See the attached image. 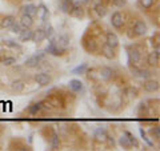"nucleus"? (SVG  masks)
<instances>
[{
    "instance_id": "obj_20",
    "label": "nucleus",
    "mask_w": 160,
    "mask_h": 151,
    "mask_svg": "<svg viewBox=\"0 0 160 151\" xmlns=\"http://www.w3.org/2000/svg\"><path fill=\"white\" fill-rule=\"evenodd\" d=\"M23 11H24L25 15H29L33 18L35 15H38V7L33 5V4H27L24 8H23Z\"/></svg>"
},
{
    "instance_id": "obj_15",
    "label": "nucleus",
    "mask_w": 160,
    "mask_h": 151,
    "mask_svg": "<svg viewBox=\"0 0 160 151\" xmlns=\"http://www.w3.org/2000/svg\"><path fill=\"white\" fill-rule=\"evenodd\" d=\"M16 22V19L13 18V16L8 15V16H4V18L2 19V23H0V26H2V28H9L13 23Z\"/></svg>"
},
{
    "instance_id": "obj_26",
    "label": "nucleus",
    "mask_w": 160,
    "mask_h": 151,
    "mask_svg": "<svg viewBox=\"0 0 160 151\" xmlns=\"http://www.w3.org/2000/svg\"><path fill=\"white\" fill-rule=\"evenodd\" d=\"M139 4L144 9H151L155 4V0H139Z\"/></svg>"
},
{
    "instance_id": "obj_4",
    "label": "nucleus",
    "mask_w": 160,
    "mask_h": 151,
    "mask_svg": "<svg viewBox=\"0 0 160 151\" xmlns=\"http://www.w3.org/2000/svg\"><path fill=\"white\" fill-rule=\"evenodd\" d=\"M132 31H133V36H143V35H145V33H147L145 23L143 22V20H139L138 19L135 22V24H133Z\"/></svg>"
},
{
    "instance_id": "obj_14",
    "label": "nucleus",
    "mask_w": 160,
    "mask_h": 151,
    "mask_svg": "<svg viewBox=\"0 0 160 151\" xmlns=\"http://www.w3.org/2000/svg\"><path fill=\"white\" fill-rule=\"evenodd\" d=\"M83 44H84V48L89 52H95L96 50H98V44H96V42L93 39H88V40L84 39Z\"/></svg>"
},
{
    "instance_id": "obj_8",
    "label": "nucleus",
    "mask_w": 160,
    "mask_h": 151,
    "mask_svg": "<svg viewBox=\"0 0 160 151\" xmlns=\"http://www.w3.org/2000/svg\"><path fill=\"white\" fill-rule=\"evenodd\" d=\"M143 88H144L147 92H155L159 90V82L158 80H153V79L145 80L144 84H143Z\"/></svg>"
},
{
    "instance_id": "obj_41",
    "label": "nucleus",
    "mask_w": 160,
    "mask_h": 151,
    "mask_svg": "<svg viewBox=\"0 0 160 151\" xmlns=\"http://www.w3.org/2000/svg\"><path fill=\"white\" fill-rule=\"evenodd\" d=\"M27 2H28V0H27Z\"/></svg>"
},
{
    "instance_id": "obj_21",
    "label": "nucleus",
    "mask_w": 160,
    "mask_h": 151,
    "mask_svg": "<svg viewBox=\"0 0 160 151\" xmlns=\"http://www.w3.org/2000/svg\"><path fill=\"white\" fill-rule=\"evenodd\" d=\"M119 145L122 146L123 149H131V147H132V143L129 142V139L127 138L125 134H123V135L119 138Z\"/></svg>"
},
{
    "instance_id": "obj_9",
    "label": "nucleus",
    "mask_w": 160,
    "mask_h": 151,
    "mask_svg": "<svg viewBox=\"0 0 160 151\" xmlns=\"http://www.w3.org/2000/svg\"><path fill=\"white\" fill-rule=\"evenodd\" d=\"M159 56H160V52H159V47L156 48V51L151 52L147 58V63L149 66H159Z\"/></svg>"
},
{
    "instance_id": "obj_16",
    "label": "nucleus",
    "mask_w": 160,
    "mask_h": 151,
    "mask_svg": "<svg viewBox=\"0 0 160 151\" xmlns=\"http://www.w3.org/2000/svg\"><path fill=\"white\" fill-rule=\"evenodd\" d=\"M107 138H108V135H107L105 130H103V129L96 130V132H95V139L98 140V142L104 143V142H107Z\"/></svg>"
},
{
    "instance_id": "obj_5",
    "label": "nucleus",
    "mask_w": 160,
    "mask_h": 151,
    "mask_svg": "<svg viewBox=\"0 0 160 151\" xmlns=\"http://www.w3.org/2000/svg\"><path fill=\"white\" fill-rule=\"evenodd\" d=\"M105 42H107V44L111 46L112 48H116V47L119 46V38H118V35H116L115 32H112V31H108V32H107V35H105Z\"/></svg>"
},
{
    "instance_id": "obj_30",
    "label": "nucleus",
    "mask_w": 160,
    "mask_h": 151,
    "mask_svg": "<svg viewBox=\"0 0 160 151\" xmlns=\"http://www.w3.org/2000/svg\"><path fill=\"white\" fill-rule=\"evenodd\" d=\"M2 63L4 66H12V64H15L16 63V59L13 58V56H5V58H3Z\"/></svg>"
},
{
    "instance_id": "obj_12",
    "label": "nucleus",
    "mask_w": 160,
    "mask_h": 151,
    "mask_svg": "<svg viewBox=\"0 0 160 151\" xmlns=\"http://www.w3.org/2000/svg\"><path fill=\"white\" fill-rule=\"evenodd\" d=\"M20 26H22V28H31V26L33 24V18L29 15H23L22 18H20Z\"/></svg>"
},
{
    "instance_id": "obj_32",
    "label": "nucleus",
    "mask_w": 160,
    "mask_h": 151,
    "mask_svg": "<svg viewBox=\"0 0 160 151\" xmlns=\"http://www.w3.org/2000/svg\"><path fill=\"white\" fill-rule=\"evenodd\" d=\"M9 28H11V31L13 32V33H19L20 31H22V26H20V23H13V24L9 27Z\"/></svg>"
},
{
    "instance_id": "obj_3",
    "label": "nucleus",
    "mask_w": 160,
    "mask_h": 151,
    "mask_svg": "<svg viewBox=\"0 0 160 151\" xmlns=\"http://www.w3.org/2000/svg\"><path fill=\"white\" fill-rule=\"evenodd\" d=\"M111 24L115 27L116 29H122L123 26H124V15L119 11L113 12L111 16Z\"/></svg>"
},
{
    "instance_id": "obj_28",
    "label": "nucleus",
    "mask_w": 160,
    "mask_h": 151,
    "mask_svg": "<svg viewBox=\"0 0 160 151\" xmlns=\"http://www.w3.org/2000/svg\"><path fill=\"white\" fill-rule=\"evenodd\" d=\"M87 70V63H83V64L78 66L76 68L72 70V74H76V75H80V74H84Z\"/></svg>"
},
{
    "instance_id": "obj_2",
    "label": "nucleus",
    "mask_w": 160,
    "mask_h": 151,
    "mask_svg": "<svg viewBox=\"0 0 160 151\" xmlns=\"http://www.w3.org/2000/svg\"><path fill=\"white\" fill-rule=\"evenodd\" d=\"M65 51H67L65 48H62V47H59L58 44H56V40H55V39H52L51 42H49L48 47L45 48V52L51 53V55H55V56L63 55V53H64Z\"/></svg>"
},
{
    "instance_id": "obj_35",
    "label": "nucleus",
    "mask_w": 160,
    "mask_h": 151,
    "mask_svg": "<svg viewBox=\"0 0 160 151\" xmlns=\"http://www.w3.org/2000/svg\"><path fill=\"white\" fill-rule=\"evenodd\" d=\"M140 135H142V138L144 139V140H145L147 143H148L149 146H152V145H153V143L151 142V140H148V138H147V135H145V132H144V130H143V129H140Z\"/></svg>"
},
{
    "instance_id": "obj_36",
    "label": "nucleus",
    "mask_w": 160,
    "mask_h": 151,
    "mask_svg": "<svg viewBox=\"0 0 160 151\" xmlns=\"http://www.w3.org/2000/svg\"><path fill=\"white\" fill-rule=\"evenodd\" d=\"M5 44H7V46H9V47H12V48H19V50H20V46H19V44H16V43L13 42V40H7Z\"/></svg>"
},
{
    "instance_id": "obj_33",
    "label": "nucleus",
    "mask_w": 160,
    "mask_h": 151,
    "mask_svg": "<svg viewBox=\"0 0 160 151\" xmlns=\"http://www.w3.org/2000/svg\"><path fill=\"white\" fill-rule=\"evenodd\" d=\"M40 107H42L43 111H49V110H52L51 102H42L40 103Z\"/></svg>"
},
{
    "instance_id": "obj_34",
    "label": "nucleus",
    "mask_w": 160,
    "mask_h": 151,
    "mask_svg": "<svg viewBox=\"0 0 160 151\" xmlns=\"http://www.w3.org/2000/svg\"><path fill=\"white\" fill-rule=\"evenodd\" d=\"M112 4L115 5V7L122 8V7H124L127 4V0H112Z\"/></svg>"
},
{
    "instance_id": "obj_19",
    "label": "nucleus",
    "mask_w": 160,
    "mask_h": 151,
    "mask_svg": "<svg viewBox=\"0 0 160 151\" xmlns=\"http://www.w3.org/2000/svg\"><path fill=\"white\" fill-rule=\"evenodd\" d=\"M51 147H52V150H59L60 149V136H59V134L55 132V131L52 132Z\"/></svg>"
},
{
    "instance_id": "obj_39",
    "label": "nucleus",
    "mask_w": 160,
    "mask_h": 151,
    "mask_svg": "<svg viewBox=\"0 0 160 151\" xmlns=\"http://www.w3.org/2000/svg\"><path fill=\"white\" fill-rule=\"evenodd\" d=\"M105 2H108V0H103V3H105Z\"/></svg>"
},
{
    "instance_id": "obj_18",
    "label": "nucleus",
    "mask_w": 160,
    "mask_h": 151,
    "mask_svg": "<svg viewBox=\"0 0 160 151\" xmlns=\"http://www.w3.org/2000/svg\"><path fill=\"white\" fill-rule=\"evenodd\" d=\"M69 87H71V90H72V91H75V92L83 91V83L80 82V80H78V79L69 80Z\"/></svg>"
},
{
    "instance_id": "obj_22",
    "label": "nucleus",
    "mask_w": 160,
    "mask_h": 151,
    "mask_svg": "<svg viewBox=\"0 0 160 151\" xmlns=\"http://www.w3.org/2000/svg\"><path fill=\"white\" fill-rule=\"evenodd\" d=\"M56 44H58L59 47H62V48H65L67 50V47H68V44H69L68 36H67V35L59 36V39H58V42H56Z\"/></svg>"
},
{
    "instance_id": "obj_29",
    "label": "nucleus",
    "mask_w": 160,
    "mask_h": 151,
    "mask_svg": "<svg viewBox=\"0 0 160 151\" xmlns=\"http://www.w3.org/2000/svg\"><path fill=\"white\" fill-rule=\"evenodd\" d=\"M39 111H42V107H40V103H35V105H32L31 107L28 108V112L31 114V115H36Z\"/></svg>"
},
{
    "instance_id": "obj_1",
    "label": "nucleus",
    "mask_w": 160,
    "mask_h": 151,
    "mask_svg": "<svg viewBox=\"0 0 160 151\" xmlns=\"http://www.w3.org/2000/svg\"><path fill=\"white\" fill-rule=\"evenodd\" d=\"M44 59V52L43 51H39L36 55H33L31 56V58H28L24 62V66L25 67H28V68H33V67H38L39 66V63L42 62V60Z\"/></svg>"
},
{
    "instance_id": "obj_17",
    "label": "nucleus",
    "mask_w": 160,
    "mask_h": 151,
    "mask_svg": "<svg viewBox=\"0 0 160 151\" xmlns=\"http://www.w3.org/2000/svg\"><path fill=\"white\" fill-rule=\"evenodd\" d=\"M113 76V70L109 68V67H104V68H102V71H100V78L104 79V80H109L112 79Z\"/></svg>"
},
{
    "instance_id": "obj_25",
    "label": "nucleus",
    "mask_w": 160,
    "mask_h": 151,
    "mask_svg": "<svg viewBox=\"0 0 160 151\" xmlns=\"http://www.w3.org/2000/svg\"><path fill=\"white\" fill-rule=\"evenodd\" d=\"M71 15L75 16V18H83V15H84V11H83L82 5H78V7H72L71 9Z\"/></svg>"
},
{
    "instance_id": "obj_37",
    "label": "nucleus",
    "mask_w": 160,
    "mask_h": 151,
    "mask_svg": "<svg viewBox=\"0 0 160 151\" xmlns=\"http://www.w3.org/2000/svg\"><path fill=\"white\" fill-rule=\"evenodd\" d=\"M44 32H45V38H49V36H51L52 33H53V28H52L51 26H48V27H47V28L44 29Z\"/></svg>"
},
{
    "instance_id": "obj_10",
    "label": "nucleus",
    "mask_w": 160,
    "mask_h": 151,
    "mask_svg": "<svg viewBox=\"0 0 160 151\" xmlns=\"http://www.w3.org/2000/svg\"><path fill=\"white\" fill-rule=\"evenodd\" d=\"M44 39H45V32H44V29H43V28H38V29H35V31H33L32 40L35 43H42Z\"/></svg>"
},
{
    "instance_id": "obj_38",
    "label": "nucleus",
    "mask_w": 160,
    "mask_h": 151,
    "mask_svg": "<svg viewBox=\"0 0 160 151\" xmlns=\"http://www.w3.org/2000/svg\"><path fill=\"white\" fill-rule=\"evenodd\" d=\"M102 3H103V0H92V8H95L96 5L102 4Z\"/></svg>"
},
{
    "instance_id": "obj_23",
    "label": "nucleus",
    "mask_w": 160,
    "mask_h": 151,
    "mask_svg": "<svg viewBox=\"0 0 160 151\" xmlns=\"http://www.w3.org/2000/svg\"><path fill=\"white\" fill-rule=\"evenodd\" d=\"M11 87H12L13 91L20 92V91H23V90H24L25 84H24V82H23V80H15V82H12Z\"/></svg>"
},
{
    "instance_id": "obj_13",
    "label": "nucleus",
    "mask_w": 160,
    "mask_h": 151,
    "mask_svg": "<svg viewBox=\"0 0 160 151\" xmlns=\"http://www.w3.org/2000/svg\"><path fill=\"white\" fill-rule=\"evenodd\" d=\"M32 33H33V31L31 28H23L22 31L19 32L20 42H29V40H32Z\"/></svg>"
},
{
    "instance_id": "obj_11",
    "label": "nucleus",
    "mask_w": 160,
    "mask_h": 151,
    "mask_svg": "<svg viewBox=\"0 0 160 151\" xmlns=\"http://www.w3.org/2000/svg\"><path fill=\"white\" fill-rule=\"evenodd\" d=\"M113 50H115V48H112L111 46H108V44L105 43V44L102 47V53H103V56H104V58H107V59H109V60L113 59V58H115V51H113Z\"/></svg>"
},
{
    "instance_id": "obj_40",
    "label": "nucleus",
    "mask_w": 160,
    "mask_h": 151,
    "mask_svg": "<svg viewBox=\"0 0 160 151\" xmlns=\"http://www.w3.org/2000/svg\"><path fill=\"white\" fill-rule=\"evenodd\" d=\"M84 2H89V0H84Z\"/></svg>"
},
{
    "instance_id": "obj_27",
    "label": "nucleus",
    "mask_w": 160,
    "mask_h": 151,
    "mask_svg": "<svg viewBox=\"0 0 160 151\" xmlns=\"http://www.w3.org/2000/svg\"><path fill=\"white\" fill-rule=\"evenodd\" d=\"M124 134L127 135V138L129 139V142L132 143V146H135V147H139V142H138V139L135 138V135H133L132 132H129V131H124Z\"/></svg>"
},
{
    "instance_id": "obj_7",
    "label": "nucleus",
    "mask_w": 160,
    "mask_h": 151,
    "mask_svg": "<svg viewBox=\"0 0 160 151\" xmlns=\"http://www.w3.org/2000/svg\"><path fill=\"white\" fill-rule=\"evenodd\" d=\"M35 80L40 86H48L49 83H51V76L45 72H40V74H36L35 75Z\"/></svg>"
},
{
    "instance_id": "obj_24",
    "label": "nucleus",
    "mask_w": 160,
    "mask_h": 151,
    "mask_svg": "<svg viewBox=\"0 0 160 151\" xmlns=\"http://www.w3.org/2000/svg\"><path fill=\"white\" fill-rule=\"evenodd\" d=\"M93 11L98 13L99 18H103V16H105V13H107V7L104 5V3H102V4L96 5L95 8H93Z\"/></svg>"
},
{
    "instance_id": "obj_31",
    "label": "nucleus",
    "mask_w": 160,
    "mask_h": 151,
    "mask_svg": "<svg viewBox=\"0 0 160 151\" xmlns=\"http://www.w3.org/2000/svg\"><path fill=\"white\" fill-rule=\"evenodd\" d=\"M149 132H151V135L156 140H159V138H160V127L159 126H156L155 129H151V131H149Z\"/></svg>"
},
{
    "instance_id": "obj_6",
    "label": "nucleus",
    "mask_w": 160,
    "mask_h": 151,
    "mask_svg": "<svg viewBox=\"0 0 160 151\" xmlns=\"http://www.w3.org/2000/svg\"><path fill=\"white\" fill-rule=\"evenodd\" d=\"M140 60H142V56H140V52L138 51V50H129L128 51V63H129V66H131L132 63L135 66H138L140 63Z\"/></svg>"
}]
</instances>
